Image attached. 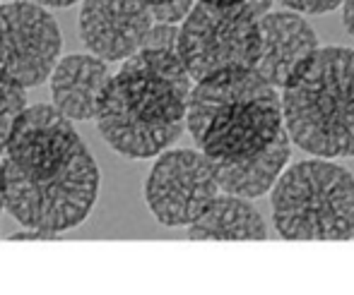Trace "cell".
<instances>
[{
	"label": "cell",
	"instance_id": "6da1fadb",
	"mask_svg": "<svg viewBox=\"0 0 354 295\" xmlns=\"http://www.w3.org/2000/svg\"><path fill=\"white\" fill-rule=\"evenodd\" d=\"M5 209L24 228L63 233L80 226L99 192V168L56 106L24 108L0 154Z\"/></svg>",
	"mask_w": 354,
	"mask_h": 295
},
{
	"label": "cell",
	"instance_id": "7a4b0ae2",
	"mask_svg": "<svg viewBox=\"0 0 354 295\" xmlns=\"http://www.w3.org/2000/svg\"><path fill=\"white\" fill-rule=\"evenodd\" d=\"M191 82L178 53L140 48L99 99L94 118L102 137L121 156H159L186 130Z\"/></svg>",
	"mask_w": 354,
	"mask_h": 295
},
{
	"label": "cell",
	"instance_id": "3957f363",
	"mask_svg": "<svg viewBox=\"0 0 354 295\" xmlns=\"http://www.w3.org/2000/svg\"><path fill=\"white\" fill-rule=\"evenodd\" d=\"M186 128L212 163L246 161L284 132L282 99L256 70H222L191 89Z\"/></svg>",
	"mask_w": 354,
	"mask_h": 295
},
{
	"label": "cell",
	"instance_id": "277c9868",
	"mask_svg": "<svg viewBox=\"0 0 354 295\" xmlns=\"http://www.w3.org/2000/svg\"><path fill=\"white\" fill-rule=\"evenodd\" d=\"M289 139L318 159L354 156V51L318 48L282 87Z\"/></svg>",
	"mask_w": 354,
	"mask_h": 295
},
{
	"label": "cell",
	"instance_id": "5b68a950",
	"mask_svg": "<svg viewBox=\"0 0 354 295\" xmlns=\"http://www.w3.org/2000/svg\"><path fill=\"white\" fill-rule=\"evenodd\" d=\"M272 216L287 240L354 238L352 173L323 159L284 168L272 190Z\"/></svg>",
	"mask_w": 354,
	"mask_h": 295
},
{
	"label": "cell",
	"instance_id": "8992f818",
	"mask_svg": "<svg viewBox=\"0 0 354 295\" xmlns=\"http://www.w3.org/2000/svg\"><path fill=\"white\" fill-rule=\"evenodd\" d=\"M246 3L212 5L196 0L178 27L176 53L191 79L222 70H256L261 58V24Z\"/></svg>",
	"mask_w": 354,
	"mask_h": 295
},
{
	"label": "cell",
	"instance_id": "52a82bcc",
	"mask_svg": "<svg viewBox=\"0 0 354 295\" xmlns=\"http://www.w3.org/2000/svg\"><path fill=\"white\" fill-rule=\"evenodd\" d=\"M63 39L53 14L34 0L0 5V74L19 87H37L51 77Z\"/></svg>",
	"mask_w": 354,
	"mask_h": 295
},
{
	"label": "cell",
	"instance_id": "ba28073f",
	"mask_svg": "<svg viewBox=\"0 0 354 295\" xmlns=\"http://www.w3.org/2000/svg\"><path fill=\"white\" fill-rule=\"evenodd\" d=\"M222 192L212 161L198 149L164 152L145 183L149 212L164 226H191Z\"/></svg>",
	"mask_w": 354,
	"mask_h": 295
},
{
	"label": "cell",
	"instance_id": "9c48e42d",
	"mask_svg": "<svg viewBox=\"0 0 354 295\" xmlns=\"http://www.w3.org/2000/svg\"><path fill=\"white\" fill-rule=\"evenodd\" d=\"M152 24V10L142 0H82L80 10V39L106 63L140 51Z\"/></svg>",
	"mask_w": 354,
	"mask_h": 295
},
{
	"label": "cell",
	"instance_id": "30bf717a",
	"mask_svg": "<svg viewBox=\"0 0 354 295\" xmlns=\"http://www.w3.org/2000/svg\"><path fill=\"white\" fill-rule=\"evenodd\" d=\"M261 58L256 72L272 87H284L292 72L318 51L313 27L299 12H266L261 19Z\"/></svg>",
	"mask_w": 354,
	"mask_h": 295
},
{
	"label": "cell",
	"instance_id": "8fae6325",
	"mask_svg": "<svg viewBox=\"0 0 354 295\" xmlns=\"http://www.w3.org/2000/svg\"><path fill=\"white\" fill-rule=\"evenodd\" d=\"M111 70L106 60L75 53L58 60L51 72L53 106L71 120H89L97 116L99 99L111 82Z\"/></svg>",
	"mask_w": 354,
	"mask_h": 295
},
{
	"label": "cell",
	"instance_id": "7c38bea8",
	"mask_svg": "<svg viewBox=\"0 0 354 295\" xmlns=\"http://www.w3.org/2000/svg\"><path fill=\"white\" fill-rule=\"evenodd\" d=\"M289 152H292V139L284 130L270 147L263 149L253 159L234 163H212L219 190L243 199L263 197L268 190L275 187L277 178L282 176L289 161Z\"/></svg>",
	"mask_w": 354,
	"mask_h": 295
},
{
	"label": "cell",
	"instance_id": "4fadbf2b",
	"mask_svg": "<svg viewBox=\"0 0 354 295\" xmlns=\"http://www.w3.org/2000/svg\"><path fill=\"white\" fill-rule=\"evenodd\" d=\"M191 240H266L268 228L256 207L243 197L219 192L201 218L188 226Z\"/></svg>",
	"mask_w": 354,
	"mask_h": 295
},
{
	"label": "cell",
	"instance_id": "5bb4252c",
	"mask_svg": "<svg viewBox=\"0 0 354 295\" xmlns=\"http://www.w3.org/2000/svg\"><path fill=\"white\" fill-rule=\"evenodd\" d=\"M24 108H27L24 87H19L17 82L0 74V154L5 152L10 132H12L17 118L24 113Z\"/></svg>",
	"mask_w": 354,
	"mask_h": 295
},
{
	"label": "cell",
	"instance_id": "9a60e30c",
	"mask_svg": "<svg viewBox=\"0 0 354 295\" xmlns=\"http://www.w3.org/2000/svg\"><path fill=\"white\" fill-rule=\"evenodd\" d=\"M178 41V27L167 22H154L149 27L147 37L142 41V48H152V51H174L176 53Z\"/></svg>",
	"mask_w": 354,
	"mask_h": 295
},
{
	"label": "cell",
	"instance_id": "2e32d148",
	"mask_svg": "<svg viewBox=\"0 0 354 295\" xmlns=\"http://www.w3.org/2000/svg\"><path fill=\"white\" fill-rule=\"evenodd\" d=\"M196 0H169L164 5H154L152 10V17L154 22H167V24H178L188 17V12L193 10Z\"/></svg>",
	"mask_w": 354,
	"mask_h": 295
},
{
	"label": "cell",
	"instance_id": "e0dca14e",
	"mask_svg": "<svg viewBox=\"0 0 354 295\" xmlns=\"http://www.w3.org/2000/svg\"><path fill=\"white\" fill-rule=\"evenodd\" d=\"M284 8L294 12H308V14H323L342 5V0H280Z\"/></svg>",
	"mask_w": 354,
	"mask_h": 295
},
{
	"label": "cell",
	"instance_id": "ac0fdd59",
	"mask_svg": "<svg viewBox=\"0 0 354 295\" xmlns=\"http://www.w3.org/2000/svg\"><path fill=\"white\" fill-rule=\"evenodd\" d=\"M10 238L12 240H53V238H58V233L41 231V228H24V231L12 233Z\"/></svg>",
	"mask_w": 354,
	"mask_h": 295
},
{
	"label": "cell",
	"instance_id": "d6986e66",
	"mask_svg": "<svg viewBox=\"0 0 354 295\" xmlns=\"http://www.w3.org/2000/svg\"><path fill=\"white\" fill-rule=\"evenodd\" d=\"M342 22L347 34L354 39V0H342Z\"/></svg>",
	"mask_w": 354,
	"mask_h": 295
},
{
	"label": "cell",
	"instance_id": "ffe728a7",
	"mask_svg": "<svg viewBox=\"0 0 354 295\" xmlns=\"http://www.w3.org/2000/svg\"><path fill=\"white\" fill-rule=\"evenodd\" d=\"M34 3L44 5V8H71V5L80 3V0H34Z\"/></svg>",
	"mask_w": 354,
	"mask_h": 295
},
{
	"label": "cell",
	"instance_id": "44dd1931",
	"mask_svg": "<svg viewBox=\"0 0 354 295\" xmlns=\"http://www.w3.org/2000/svg\"><path fill=\"white\" fill-rule=\"evenodd\" d=\"M201 3H212V5H239V3H248V0H201Z\"/></svg>",
	"mask_w": 354,
	"mask_h": 295
},
{
	"label": "cell",
	"instance_id": "7402d4cb",
	"mask_svg": "<svg viewBox=\"0 0 354 295\" xmlns=\"http://www.w3.org/2000/svg\"><path fill=\"white\" fill-rule=\"evenodd\" d=\"M142 3H147L149 8H154V5H164V3H169V0H142Z\"/></svg>",
	"mask_w": 354,
	"mask_h": 295
},
{
	"label": "cell",
	"instance_id": "603a6c76",
	"mask_svg": "<svg viewBox=\"0 0 354 295\" xmlns=\"http://www.w3.org/2000/svg\"><path fill=\"white\" fill-rule=\"evenodd\" d=\"M5 209V199H3V187H0V214H3Z\"/></svg>",
	"mask_w": 354,
	"mask_h": 295
}]
</instances>
